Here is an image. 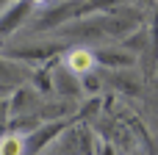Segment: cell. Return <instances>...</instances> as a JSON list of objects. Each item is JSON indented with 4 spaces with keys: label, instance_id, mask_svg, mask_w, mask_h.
I'll use <instances>...</instances> for the list:
<instances>
[{
    "label": "cell",
    "instance_id": "6da1fadb",
    "mask_svg": "<svg viewBox=\"0 0 158 155\" xmlns=\"http://www.w3.org/2000/svg\"><path fill=\"white\" fill-rule=\"evenodd\" d=\"M69 44L61 42V39H44V42H22V44H8L3 50V55L14 58V61H22V64H31V67H42L53 58H58Z\"/></svg>",
    "mask_w": 158,
    "mask_h": 155
},
{
    "label": "cell",
    "instance_id": "7a4b0ae2",
    "mask_svg": "<svg viewBox=\"0 0 158 155\" xmlns=\"http://www.w3.org/2000/svg\"><path fill=\"white\" fill-rule=\"evenodd\" d=\"M78 14H81V0H58L50 8H44L42 14H36V19L31 25H25V28L31 33H47V31L53 33L61 25H67L69 19H75Z\"/></svg>",
    "mask_w": 158,
    "mask_h": 155
},
{
    "label": "cell",
    "instance_id": "3957f363",
    "mask_svg": "<svg viewBox=\"0 0 158 155\" xmlns=\"http://www.w3.org/2000/svg\"><path fill=\"white\" fill-rule=\"evenodd\" d=\"M75 119H53V122H42L39 128H33L31 133H25V155H42L47 147H53L61 133L72 125Z\"/></svg>",
    "mask_w": 158,
    "mask_h": 155
},
{
    "label": "cell",
    "instance_id": "277c9868",
    "mask_svg": "<svg viewBox=\"0 0 158 155\" xmlns=\"http://www.w3.org/2000/svg\"><path fill=\"white\" fill-rule=\"evenodd\" d=\"M44 67L50 69V78H53V97H61V100H72V103H78V100L83 97V89H81V78L64 67L61 55H58V58H53V61H47Z\"/></svg>",
    "mask_w": 158,
    "mask_h": 155
},
{
    "label": "cell",
    "instance_id": "5b68a950",
    "mask_svg": "<svg viewBox=\"0 0 158 155\" xmlns=\"http://www.w3.org/2000/svg\"><path fill=\"white\" fill-rule=\"evenodd\" d=\"M33 11H36V6H33L31 0H11V3L0 11V39H3V36H11V33H17V31H22V28L31 22Z\"/></svg>",
    "mask_w": 158,
    "mask_h": 155
},
{
    "label": "cell",
    "instance_id": "8992f818",
    "mask_svg": "<svg viewBox=\"0 0 158 155\" xmlns=\"http://www.w3.org/2000/svg\"><path fill=\"white\" fill-rule=\"evenodd\" d=\"M31 72H33L31 64L14 61V58H8V55L0 53V97H8L14 89L25 86L31 80Z\"/></svg>",
    "mask_w": 158,
    "mask_h": 155
},
{
    "label": "cell",
    "instance_id": "52a82bcc",
    "mask_svg": "<svg viewBox=\"0 0 158 155\" xmlns=\"http://www.w3.org/2000/svg\"><path fill=\"white\" fill-rule=\"evenodd\" d=\"M92 50H94L97 67H103V69H131V67L139 64V58L133 53H128L119 42H114V44H97Z\"/></svg>",
    "mask_w": 158,
    "mask_h": 155
},
{
    "label": "cell",
    "instance_id": "ba28073f",
    "mask_svg": "<svg viewBox=\"0 0 158 155\" xmlns=\"http://www.w3.org/2000/svg\"><path fill=\"white\" fill-rule=\"evenodd\" d=\"M42 103H44V97H42L31 83H25V86L14 89V92L8 94V114H11V116H19V114H39Z\"/></svg>",
    "mask_w": 158,
    "mask_h": 155
},
{
    "label": "cell",
    "instance_id": "9c48e42d",
    "mask_svg": "<svg viewBox=\"0 0 158 155\" xmlns=\"http://www.w3.org/2000/svg\"><path fill=\"white\" fill-rule=\"evenodd\" d=\"M61 61H64V67H67L69 72H75V75H86V72H92V69L97 67V61H94V50L86 47V44L67 47V50L61 53Z\"/></svg>",
    "mask_w": 158,
    "mask_h": 155
},
{
    "label": "cell",
    "instance_id": "30bf717a",
    "mask_svg": "<svg viewBox=\"0 0 158 155\" xmlns=\"http://www.w3.org/2000/svg\"><path fill=\"white\" fill-rule=\"evenodd\" d=\"M147 28V53H144V69L147 72H156V67H158V3H156V8H153V14H150V22L144 25Z\"/></svg>",
    "mask_w": 158,
    "mask_h": 155
},
{
    "label": "cell",
    "instance_id": "8fae6325",
    "mask_svg": "<svg viewBox=\"0 0 158 155\" xmlns=\"http://www.w3.org/2000/svg\"><path fill=\"white\" fill-rule=\"evenodd\" d=\"M0 155H25V136L19 133H0Z\"/></svg>",
    "mask_w": 158,
    "mask_h": 155
},
{
    "label": "cell",
    "instance_id": "7c38bea8",
    "mask_svg": "<svg viewBox=\"0 0 158 155\" xmlns=\"http://www.w3.org/2000/svg\"><path fill=\"white\" fill-rule=\"evenodd\" d=\"M78 78H81V89H83V94L97 97V92L103 89V78H100V75H94V69H92V72H86V75H78Z\"/></svg>",
    "mask_w": 158,
    "mask_h": 155
},
{
    "label": "cell",
    "instance_id": "4fadbf2b",
    "mask_svg": "<svg viewBox=\"0 0 158 155\" xmlns=\"http://www.w3.org/2000/svg\"><path fill=\"white\" fill-rule=\"evenodd\" d=\"M8 119H11V114H8V97H0V133H6Z\"/></svg>",
    "mask_w": 158,
    "mask_h": 155
},
{
    "label": "cell",
    "instance_id": "5bb4252c",
    "mask_svg": "<svg viewBox=\"0 0 158 155\" xmlns=\"http://www.w3.org/2000/svg\"><path fill=\"white\" fill-rule=\"evenodd\" d=\"M94 155H117V150H114V144H111V141H106V139H100V136H97Z\"/></svg>",
    "mask_w": 158,
    "mask_h": 155
},
{
    "label": "cell",
    "instance_id": "9a60e30c",
    "mask_svg": "<svg viewBox=\"0 0 158 155\" xmlns=\"http://www.w3.org/2000/svg\"><path fill=\"white\" fill-rule=\"evenodd\" d=\"M44 153H47V155H69L64 147H61V141H56V144H53V147H47Z\"/></svg>",
    "mask_w": 158,
    "mask_h": 155
},
{
    "label": "cell",
    "instance_id": "2e32d148",
    "mask_svg": "<svg viewBox=\"0 0 158 155\" xmlns=\"http://www.w3.org/2000/svg\"><path fill=\"white\" fill-rule=\"evenodd\" d=\"M133 155H139V153H133Z\"/></svg>",
    "mask_w": 158,
    "mask_h": 155
},
{
    "label": "cell",
    "instance_id": "e0dca14e",
    "mask_svg": "<svg viewBox=\"0 0 158 155\" xmlns=\"http://www.w3.org/2000/svg\"><path fill=\"white\" fill-rule=\"evenodd\" d=\"M156 3H158V0H156Z\"/></svg>",
    "mask_w": 158,
    "mask_h": 155
}]
</instances>
